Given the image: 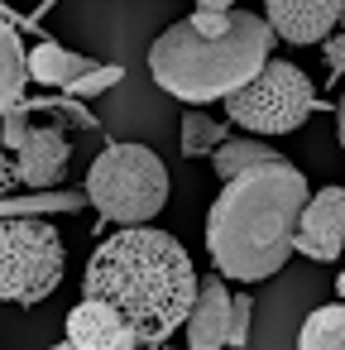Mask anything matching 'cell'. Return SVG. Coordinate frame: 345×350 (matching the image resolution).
Listing matches in <instances>:
<instances>
[{"mask_svg": "<svg viewBox=\"0 0 345 350\" xmlns=\"http://www.w3.org/2000/svg\"><path fill=\"white\" fill-rule=\"evenodd\" d=\"M197 269L178 235L158 226H120L111 240L96 245L87 264L82 293L106 297L139 336V345H163L173 331L187 326L197 302Z\"/></svg>", "mask_w": 345, "mask_h": 350, "instance_id": "1", "label": "cell"}, {"mask_svg": "<svg viewBox=\"0 0 345 350\" xmlns=\"http://www.w3.org/2000/svg\"><path fill=\"white\" fill-rule=\"evenodd\" d=\"M307 178L278 159L230 183L206 211V254L235 283H264L297 254V221L307 206Z\"/></svg>", "mask_w": 345, "mask_h": 350, "instance_id": "2", "label": "cell"}, {"mask_svg": "<svg viewBox=\"0 0 345 350\" xmlns=\"http://www.w3.org/2000/svg\"><path fill=\"white\" fill-rule=\"evenodd\" d=\"M273 25L240 10L235 25L225 34H202L192 20L168 25L154 49H149V72L154 82L178 96L182 106H206V101H225L230 92H240L273 49Z\"/></svg>", "mask_w": 345, "mask_h": 350, "instance_id": "3", "label": "cell"}, {"mask_svg": "<svg viewBox=\"0 0 345 350\" xmlns=\"http://www.w3.org/2000/svg\"><path fill=\"white\" fill-rule=\"evenodd\" d=\"M87 202L115 226H144L168 202V168L144 144H111L87 173Z\"/></svg>", "mask_w": 345, "mask_h": 350, "instance_id": "4", "label": "cell"}, {"mask_svg": "<svg viewBox=\"0 0 345 350\" xmlns=\"http://www.w3.org/2000/svg\"><path fill=\"white\" fill-rule=\"evenodd\" d=\"M312 111H316L312 77L283 58H268L240 92L225 96L230 125H240L249 135H292Z\"/></svg>", "mask_w": 345, "mask_h": 350, "instance_id": "5", "label": "cell"}, {"mask_svg": "<svg viewBox=\"0 0 345 350\" xmlns=\"http://www.w3.org/2000/svg\"><path fill=\"white\" fill-rule=\"evenodd\" d=\"M63 235L39 216H5L0 230V293L5 302L34 307L63 283Z\"/></svg>", "mask_w": 345, "mask_h": 350, "instance_id": "6", "label": "cell"}, {"mask_svg": "<svg viewBox=\"0 0 345 350\" xmlns=\"http://www.w3.org/2000/svg\"><path fill=\"white\" fill-rule=\"evenodd\" d=\"M63 168H68V139H63V130L34 125L29 139H25V149L10 154V163H5V192H20V187H29V192L58 187Z\"/></svg>", "mask_w": 345, "mask_h": 350, "instance_id": "7", "label": "cell"}, {"mask_svg": "<svg viewBox=\"0 0 345 350\" xmlns=\"http://www.w3.org/2000/svg\"><path fill=\"white\" fill-rule=\"evenodd\" d=\"M345 250V187H321L307 197L297 221V254L331 264Z\"/></svg>", "mask_w": 345, "mask_h": 350, "instance_id": "8", "label": "cell"}, {"mask_svg": "<svg viewBox=\"0 0 345 350\" xmlns=\"http://www.w3.org/2000/svg\"><path fill=\"white\" fill-rule=\"evenodd\" d=\"M63 345H82V350H130V345H139V336H135V326H130L106 297L82 293V302L68 312V336H63Z\"/></svg>", "mask_w": 345, "mask_h": 350, "instance_id": "9", "label": "cell"}, {"mask_svg": "<svg viewBox=\"0 0 345 350\" xmlns=\"http://www.w3.org/2000/svg\"><path fill=\"white\" fill-rule=\"evenodd\" d=\"M264 20L283 44H326L340 25V0H264Z\"/></svg>", "mask_w": 345, "mask_h": 350, "instance_id": "10", "label": "cell"}, {"mask_svg": "<svg viewBox=\"0 0 345 350\" xmlns=\"http://www.w3.org/2000/svg\"><path fill=\"white\" fill-rule=\"evenodd\" d=\"M230 312H235V297L225 288V273L216 269V273H206L197 283V302H192L187 326H182L187 345L192 350H221V345H230Z\"/></svg>", "mask_w": 345, "mask_h": 350, "instance_id": "11", "label": "cell"}, {"mask_svg": "<svg viewBox=\"0 0 345 350\" xmlns=\"http://www.w3.org/2000/svg\"><path fill=\"white\" fill-rule=\"evenodd\" d=\"M34 77L29 68V53L20 44V29L15 25H0V101L10 106H25V82Z\"/></svg>", "mask_w": 345, "mask_h": 350, "instance_id": "12", "label": "cell"}, {"mask_svg": "<svg viewBox=\"0 0 345 350\" xmlns=\"http://www.w3.org/2000/svg\"><path fill=\"white\" fill-rule=\"evenodd\" d=\"M29 68H34V82H44V87H72L87 68H96V58H82V53H72V49H58V44H39L34 53H29Z\"/></svg>", "mask_w": 345, "mask_h": 350, "instance_id": "13", "label": "cell"}, {"mask_svg": "<svg viewBox=\"0 0 345 350\" xmlns=\"http://www.w3.org/2000/svg\"><path fill=\"white\" fill-rule=\"evenodd\" d=\"M278 159H283L278 149H268L264 139H245V135L225 139V144L211 154V163H216V178H221V183H230V178H240V173H249V168H259V163H278Z\"/></svg>", "mask_w": 345, "mask_h": 350, "instance_id": "14", "label": "cell"}, {"mask_svg": "<svg viewBox=\"0 0 345 350\" xmlns=\"http://www.w3.org/2000/svg\"><path fill=\"white\" fill-rule=\"evenodd\" d=\"M297 345H302V350H345V302L316 307V312L302 321Z\"/></svg>", "mask_w": 345, "mask_h": 350, "instance_id": "15", "label": "cell"}, {"mask_svg": "<svg viewBox=\"0 0 345 350\" xmlns=\"http://www.w3.org/2000/svg\"><path fill=\"white\" fill-rule=\"evenodd\" d=\"M225 139H230V135H225V125H221V120L202 116V106H187V116H182V154H187V159L216 154Z\"/></svg>", "mask_w": 345, "mask_h": 350, "instance_id": "16", "label": "cell"}, {"mask_svg": "<svg viewBox=\"0 0 345 350\" xmlns=\"http://www.w3.org/2000/svg\"><path fill=\"white\" fill-rule=\"evenodd\" d=\"M82 206V192H53V187H39L34 197H15L5 211L10 216H34V211H77Z\"/></svg>", "mask_w": 345, "mask_h": 350, "instance_id": "17", "label": "cell"}, {"mask_svg": "<svg viewBox=\"0 0 345 350\" xmlns=\"http://www.w3.org/2000/svg\"><path fill=\"white\" fill-rule=\"evenodd\" d=\"M120 77H125L120 68H101V63H96V68H87V72H82V77L68 87V96H77V101H87V96H101V92H111Z\"/></svg>", "mask_w": 345, "mask_h": 350, "instance_id": "18", "label": "cell"}, {"mask_svg": "<svg viewBox=\"0 0 345 350\" xmlns=\"http://www.w3.org/2000/svg\"><path fill=\"white\" fill-rule=\"evenodd\" d=\"M29 130H34V125H29V111H25V106H10V111H5V135H0V139H5L10 154H20L25 139H29Z\"/></svg>", "mask_w": 345, "mask_h": 350, "instance_id": "19", "label": "cell"}, {"mask_svg": "<svg viewBox=\"0 0 345 350\" xmlns=\"http://www.w3.org/2000/svg\"><path fill=\"white\" fill-rule=\"evenodd\" d=\"M249 312H254V302H249L245 293H235V312H230V345H245V340H249Z\"/></svg>", "mask_w": 345, "mask_h": 350, "instance_id": "20", "label": "cell"}, {"mask_svg": "<svg viewBox=\"0 0 345 350\" xmlns=\"http://www.w3.org/2000/svg\"><path fill=\"white\" fill-rule=\"evenodd\" d=\"M321 49H326V63H331V72H335V77H345V29H340V34H331Z\"/></svg>", "mask_w": 345, "mask_h": 350, "instance_id": "21", "label": "cell"}, {"mask_svg": "<svg viewBox=\"0 0 345 350\" xmlns=\"http://www.w3.org/2000/svg\"><path fill=\"white\" fill-rule=\"evenodd\" d=\"M197 10H235V0H197Z\"/></svg>", "mask_w": 345, "mask_h": 350, "instance_id": "22", "label": "cell"}, {"mask_svg": "<svg viewBox=\"0 0 345 350\" xmlns=\"http://www.w3.org/2000/svg\"><path fill=\"white\" fill-rule=\"evenodd\" d=\"M335 135H340V149H345V96H340V106H335Z\"/></svg>", "mask_w": 345, "mask_h": 350, "instance_id": "23", "label": "cell"}, {"mask_svg": "<svg viewBox=\"0 0 345 350\" xmlns=\"http://www.w3.org/2000/svg\"><path fill=\"white\" fill-rule=\"evenodd\" d=\"M335 293H340V297H345V273H340V278H335Z\"/></svg>", "mask_w": 345, "mask_h": 350, "instance_id": "24", "label": "cell"}, {"mask_svg": "<svg viewBox=\"0 0 345 350\" xmlns=\"http://www.w3.org/2000/svg\"><path fill=\"white\" fill-rule=\"evenodd\" d=\"M340 25H345V0H340Z\"/></svg>", "mask_w": 345, "mask_h": 350, "instance_id": "25", "label": "cell"}]
</instances>
